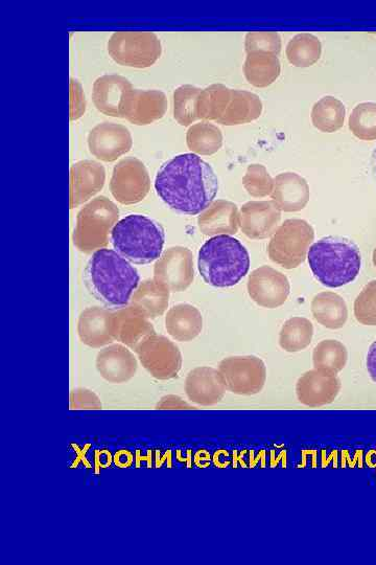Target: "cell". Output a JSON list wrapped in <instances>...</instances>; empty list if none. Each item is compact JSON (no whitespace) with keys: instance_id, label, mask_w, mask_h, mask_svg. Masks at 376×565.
Masks as SVG:
<instances>
[{"instance_id":"cell-36","label":"cell","mask_w":376,"mask_h":565,"mask_svg":"<svg viewBox=\"0 0 376 565\" xmlns=\"http://www.w3.org/2000/svg\"><path fill=\"white\" fill-rule=\"evenodd\" d=\"M373 161H374V166H375V171H376V147H375L374 152H373Z\"/></svg>"},{"instance_id":"cell-19","label":"cell","mask_w":376,"mask_h":565,"mask_svg":"<svg viewBox=\"0 0 376 565\" xmlns=\"http://www.w3.org/2000/svg\"><path fill=\"white\" fill-rule=\"evenodd\" d=\"M112 314V311L100 307H90L84 310L78 323L81 342L94 349L111 345L115 341Z\"/></svg>"},{"instance_id":"cell-15","label":"cell","mask_w":376,"mask_h":565,"mask_svg":"<svg viewBox=\"0 0 376 565\" xmlns=\"http://www.w3.org/2000/svg\"><path fill=\"white\" fill-rule=\"evenodd\" d=\"M227 388L224 379L214 368L200 367L188 373L185 380V392L193 403L202 406L221 402Z\"/></svg>"},{"instance_id":"cell-21","label":"cell","mask_w":376,"mask_h":565,"mask_svg":"<svg viewBox=\"0 0 376 565\" xmlns=\"http://www.w3.org/2000/svg\"><path fill=\"white\" fill-rule=\"evenodd\" d=\"M272 198L279 210L297 212L307 206L310 189L307 182L297 174H281L274 180Z\"/></svg>"},{"instance_id":"cell-1","label":"cell","mask_w":376,"mask_h":565,"mask_svg":"<svg viewBox=\"0 0 376 565\" xmlns=\"http://www.w3.org/2000/svg\"><path fill=\"white\" fill-rule=\"evenodd\" d=\"M157 195L182 214L206 211L219 191V180L208 163L195 153L177 155L164 163L155 178Z\"/></svg>"},{"instance_id":"cell-5","label":"cell","mask_w":376,"mask_h":565,"mask_svg":"<svg viewBox=\"0 0 376 565\" xmlns=\"http://www.w3.org/2000/svg\"><path fill=\"white\" fill-rule=\"evenodd\" d=\"M110 240L116 253L135 264H151L163 251L162 226L144 215H128L113 226Z\"/></svg>"},{"instance_id":"cell-4","label":"cell","mask_w":376,"mask_h":565,"mask_svg":"<svg viewBox=\"0 0 376 565\" xmlns=\"http://www.w3.org/2000/svg\"><path fill=\"white\" fill-rule=\"evenodd\" d=\"M198 267L208 285L231 287L240 283L248 274L250 256L238 239L220 235L210 238L201 247Z\"/></svg>"},{"instance_id":"cell-3","label":"cell","mask_w":376,"mask_h":565,"mask_svg":"<svg viewBox=\"0 0 376 565\" xmlns=\"http://www.w3.org/2000/svg\"><path fill=\"white\" fill-rule=\"evenodd\" d=\"M308 259L315 278L329 288L354 282L362 266L358 245L343 237H326L314 243Z\"/></svg>"},{"instance_id":"cell-16","label":"cell","mask_w":376,"mask_h":565,"mask_svg":"<svg viewBox=\"0 0 376 565\" xmlns=\"http://www.w3.org/2000/svg\"><path fill=\"white\" fill-rule=\"evenodd\" d=\"M281 215L275 202L246 203L240 215L243 233L250 239H266L275 234Z\"/></svg>"},{"instance_id":"cell-11","label":"cell","mask_w":376,"mask_h":565,"mask_svg":"<svg viewBox=\"0 0 376 565\" xmlns=\"http://www.w3.org/2000/svg\"><path fill=\"white\" fill-rule=\"evenodd\" d=\"M111 193L123 205H133L148 195L150 178L143 164L128 158L114 168L111 179Z\"/></svg>"},{"instance_id":"cell-20","label":"cell","mask_w":376,"mask_h":565,"mask_svg":"<svg viewBox=\"0 0 376 565\" xmlns=\"http://www.w3.org/2000/svg\"><path fill=\"white\" fill-rule=\"evenodd\" d=\"M138 364L133 353L124 345H109L97 356V369L110 383H125L137 372Z\"/></svg>"},{"instance_id":"cell-18","label":"cell","mask_w":376,"mask_h":565,"mask_svg":"<svg viewBox=\"0 0 376 565\" xmlns=\"http://www.w3.org/2000/svg\"><path fill=\"white\" fill-rule=\"evenodd\" d=\"M131 84L122 77L100 78L94 85V103L111 117H125L132 95Z\"/></svg>"},{"instance_id":"cell-12","label":"cell","mask_w":376,"mask_h":565,"mask_svg":"<svg viewBox=\"0 0 376 565\" xmlns=\"http://www.w3.org/2000/svg\"><path fill=\"white\" fill-rule=\"evenodd\" d=\"M290 291L288 278L269 266L255 269L248 280L250 298L264 308L274 309L284 305Z\"/></svg>"},{"instance_id":"cell-13","label":"cell","mask_w":376,"mask_h":565,"mask_svg":"<svg viewBox=\"0 0 376 565\" xmlns=\"http://www.w3.org/2000/svg\"><path fill=\"white\" fill-rule=\"evenodd\" d=\"M340 391L341 381L337 374L319 369L304 373L296 384L299 402L310 408L333 403Z\"/></svg>"},{"instance_id":"cell-6","label":"cell","mask_w":376,"mask_h":565,"mask_svg":"<svg viewBox=\"0 0 376 565\" xmlns=\"http://www.w3.org/2000/svg\"><path fill=\"white\" fill-rule=\"evenodd\" d=\"M120 212L106 197L93 199L78 215L74 241L83 253L99 251L109 243Z\"/></svg>"},{"instance_id":"cell-23","label":"cell","mask_w":376,"mask_h":565,"mask_svg":"<svg viewBox=\"0 0 376 565\" xmlns=\"http://www.w3.org/2000/svg\"><path fill=\"white\" fill-rule=\"evenodd\" d=\"M105 184L104 168L93 162H82L72 169V209L96 195Z\"/></svg>"},{"instance_id":"cell-30","label":"cell","mask_w":376,"mask_h":565,"mask_svg":"<svg viewBox=\"0 0 376 565\" xmlns=\"http://www.w3.org/2000/svg\"><path fill=\"white\" fill-rule=\"evenodd\" d=\"M357 321L365 326H376V281L368 283L355 301Z\"/></svg>"},{"instance_id":"cell-25","label":"cell","mask_w":376,"mask_h":565,"mask_svg":"<svg viewBox=\"0 0 376 565\" xmlns=\"http://www.w3.org/2000/svg\"><path fill=\"white\" fill-rule=\"evenodd\" d=\"M315 320L327 329L337 330L345 326L348 319L347 305L334 292H321L312 302Z\"/></svg>"},{"instance_id":"cell-31","label":"cell","mask_w":376,"mask_h":565,"mask_svg":"<svg viewBox=\"0 0 376 565\" xmlns=\"http://www.w3.org/2000/svg\"><path fill=\"white\" fill-rule=\"evenodd\" d=\"M244 186L250 195L264 197L272 193L274 182L265 168L253 166L244 178Z\"/></svg>"},{"instance_id":"cell-34","label":"cell","mask_w":376,"mask_h":565,"mask_svg":"<svg viewBox=\"0 0 376 565\" xmlns=\"http://www.w3.org/2000/svg\"><path fill=\"white\" fill-rule=\"evenodd\" d=\"M366 366L370 378L376 383V341L370 346L368 350Z\"/></svg>"},{"instance_id":"cell-28","label":"cell","mask_w":376,"mask_h":565,"mask_svg":"<svg viewBox=\"0 0 376 565\" xmlns=\"http://www.w3.org/2000/svg\"><path fill=\"white\" fill-rule=\"evenodd\" d=\"M348 352L346 347L334 339H328L318 344L313 352L315 369L334 374L340 373L346 366Z\"/></svg>"},{"instance_id":"cell-27","label":"cell","mask_w":376,"mask_h":565,"mask_svg":"<svg viewBox=\"0 0 376 565\" xmlns=\"http://www.w3.org/2000/svg\"><path fill=\"white\" fill-rule=\"evenodd\" d=\"M314 336V326L304 318H292L282 326L279 334V345L282 350L296 353L307 349Z\"/></svg>"},{"instance_id":"cell-32","label":"cell","mask_w":376,"mask_h":565,"mask_svg":"<svg viewBox=\"0 0 376 565\" xmlns=\"http://www.w3.org/2000/svg\"><path fill=\"white\" fill-rule=\"evenodd\" d=\"M70 409L100 410L102 402L97 394L87 389H77L70 393Z\"/></svg>"},{"instance_id":"cell-33","label":"cell","mask_w":376,"mask_h":565,"mask_svg":"<svg viewBox=\"0 0 376 565\" xmlns=\"http://www.w3.org/2000/svg\"><path fill=\"white\" fill-rule=\"evenodd\" d=\"M157 410H190L194 409L190 404L175 395L161 398L156 405Z\"/></svg>"},{"instance_id":"cell-24","label":"cell","mask_w":376,"mask_h":565,"mask_svg":"<svg viewBox=\"0 0 376 565\" xmlns=\"http://www.w3.org/2000/svg\"><path fill=\"white\" fill-rule=\"evenodd\" d=\"M166 328L177 342H191L202 332L203 316L195 306L179 304L168 311Z\"/></svg>"},{"instance_id":"cell-2","label":"cell","mask_w":376,"mask_h":565,"mask_svg":"<svg viewBox=\"0 0 376 565\" xmlns=\"http://www.w3.org/2000/svg\"><path fill=\"white\" fill-rule=\"evenodd\" d=\"M139 280L136 268L108 248L94 253L85 270V281L91 295L108 307H125Z\"/></svg>"},{"instance_id":"cell-22","label":"cell","mask_w":376,"mask_h":565,"mask_svg":"<svg viewBox=\"0 0 376 565\" xmlns=\"http://www.w3.org/2000/svg\"><path fill=\"white\" fill-rule=\"evenodd\" d=\"M240 215L237 206L228 201L213 203L199 218L200 230L207 236L232 235L238 232Z\"/></svg>"},{"instance_id":"cell-14","label":"cell","mask_w":376,"mask_h":565,"mask_svg":"<svg viewBox=\"0 0 376 565\" xmlns=\"http://www.w3.org/2000/svg\"><path fill=\"white\" fill-rule=\"evenodd\" d=\"M112 330L115 341L133 350L144 339L155 334L148 315L135 306L113 312Z\"/></svg>"},{"instance_id":"cell-7","label":"cell","mask_w":376,"mask_h":565,"mask_svg":"<svg viewBox=\"0 0 376 565\" xmlns=\"http://www.w3.org/2000/svg\"><path fill=\"white\" fill-rule=\"evenodd\" d=\"M312 226L303 220H288L273 235L268 253L270 259L286 269L301 265L314 241Z\"/></svg>"},{"instance_id":"cell-17","label":"cell","mask_w":376,"mask_h":565,"mask_svg":"<svg viewBox=\"0 0 376 565\" xmlns=\"http://www.w3.org/2000/svg\"><path fill=\"white\" fill-rule=\"evenodd\" d=\"M131 135L127 128L105 123L94 128L89 135L92 154L104 162H113L131 148Z\"/></svg>"},{"instance_id":"cell-10","label":"cell","mask_w":376,"mask_h":565,"mask_svg":"<svg viewBox=\"0 0 376 565\" xmlns=\"http://www.w3.org/2000/svg\"><path fill=\"white\" fill-rule=\"evenodd\" d=\"M194 279V256L185 247L169 248L155 264L154 280L172 292L186 290Z\"/></svg>"},{"instance_id":"cell-29","label":"cell","mask_w":376,"mask_h":565,"mask_svg":"<svg viewBox=\"0 0 376 565\" xmlns=\"http://www.w3.org/2000/svg\"><path fill=\"white\" fill-rule=\"evenodd\" d=\"M349 128L360 140H376V104L358 105L349 118Z\"/></svg>"},{"instance_id":"cell-26","label":"cell","mask_w":376,"mask_h":565,"mask_svg":"<svg viewBox=\"0 0 376 565\" xmlns=\"http://www.w3.org/2000/svg\"><path fill=\"white\" fill-rule=\"evenodd\" d=\"M170 290L154 279L147 280L140 285L133 293V306L144 311L148 318L156 319L167 311L170 299Z\"/></svg>"},{"instance_id":"cell-35","label":"cell","mask_w":376,"mask_h":565,"mask_svg":"<svg viewBox=\"0 0 376 565\" xmlns=\"http://www.w3.org/2000/svg\"><path fill=\"white\" fill-rule=\"evenodd\" d=\"M372 261H373L374 267L376 268V247H375V250L373 251Z\"/></svg>"},{"instance_id":"cell-9","label":"cell","mask_w":376,"mask_h":565,"mask_svg":"<svg viewBox=\"0 0 376 565\" xmlns=\"http://www.w3.org/2000/svg\"><path fill=\"white\" fill-rule=\"evenodd\" d=\"M141 365L156 379L176 378L182 368L179 348L169 338L153 334L134 349Z\"/></svg>"},{"instance_id":"cell-8","label":"cell","mask_w":376,"mask_h":565,"mask_svg":"<svg viewBox=\"0 0 376 565\" xmlns=\"http://www.w3.org/2000/svg\"><path fill=\"white\" fill-rule=\"evenodd\" d=\"M227 391L235 395L252 396L261 393L267 380V368L261 358L234 356L219 365Z\"/></svg>"}]
</instances>
